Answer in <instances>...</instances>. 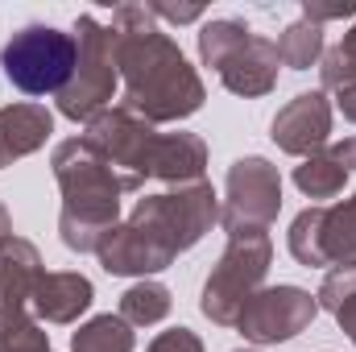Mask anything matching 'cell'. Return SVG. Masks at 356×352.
I'll use <instances>...</instances> for the list:
<instances>
[{"instance_id":"23","label":"cell","mask_w":356,"mask_h":352,"mask_svg":"<svg viewBox=\"0 0 356 352\" xmlns=\"http://www.w3.org/2000/svg\"><path fill=\"white\" fill-rule=\"evenodd\" d=\"M0 352H50V332L33 319V311L0 315Z\"/></svg>"},{"instance_id":"6","label":"cell","mask_w":356,"mask_h":352,"mask_svg":"<svg viewBox=\"0 0 356 352\" xmlns=\"http://www.w3.org/2000/svg\"><path fill=\"white\" fill-rule=\"evenodd\" d=\"M75 54H79L75 33H67L58 25H46V21H29V25L13 29V38L4 42L0 71L25 95H58L71 83Z\"/></svg>"},{"instance_id":"29","label":"cell","mask_w":356,"mask_h":352,"mask_svg":"<svg viewBox=\"0 0 356 352\" xmlns=\"http://www.w3.org/2000/svg\"><path fill=\"white\" fill-rule=\"evenodd\" d=\"M236 352H257V349H236Z\"/></svg>"},{"instance_id":"18","label":"cell","mask_w":356,"mask_h":352,"mask_svg":"<svg viewBox=\"0 0 356 352\" xmlns=\"http://www.w3.org/2000/svg\"><path fill=\"white\" fill-rule=\"evenodd\" d=\"M170 311H175V294H170V286H162V282H154V278L133 282V286L120 294V307H116V315H120L129 328H154V323H162Z\"/></svg>"},{"instance_id":"13","label":"cell","mask_w":356,"mask_h":352,"mask_svg":"<svg viewBox=\"0 0 356 352\" xmlns=\"http://www.w3.org/2000/svg\"><path fill=\"white\" fill-rule=\"evenodd\" d=\"M54 133V116L46 104L21 99V104H4L0 108V170L38 154Z\"/></svg>"},{"instance_id":"16","label":"cell","mask_w":356,"mask_h":352,"mask_svg":"<svg viewBox=\"0 0 356 352\" xmlns=\"http://www.w3.org/2000/svg\"><path fill=\"white\" fill-rule=\"evenodd\" d=\"M207 170V141L199 133H162V150H158V166L154 178L166 182V186H191V182H203Z\"/></svg>"},{"instance_id":"1","label":"cell","mask_w":356,"mask_h":352,"mask_svg":"<svg viewBox=\"0 0 356 352\" xmlns=\"http://www.w3.org/2000/svg\"><path fill=\"white\" fill-rule=\"evenodd\" d=\"M116 33V71L124 83V108L149 125H178L195 116L207 99L199 71L186 63L182 46L162 33L149 4H116L108 17Z\"/></svg>"},{"instance_id":"10","label":"cell","mask_w":356,"mask_h":352,"mask_svg":"<svg viewBox=\"0 0 356 352\" xmlns=\"http://www.w3.org/2000/svg\"><path fill=\"white\" fill-rule=\"evenodd\" d=\"M319 315V298L302 286H261L249 307L236 319V332L249 344H290L294 336H302Z\"/></svg>"},{"instance_id":"14","label":"cell","mask_w":356,"mask_h":352,"mask_svg":"<svg viewBox=\"0 0 356 352\" xmlns=\"http://www.w3.org/2000/svg\"><path fill=\"white\" fill-rule=\"evenodd\" d=\"M42 253L25 237H8L0 245V315H21L29 311L33 286L42 278Z\"/></svg>"},{"instance_id":"17","label":"cell","mask_w":356,"mask_h":352,"mask_svg":"<svg viewBox=\"0 0 356 352\" xmlns=\"http://www.w3.org/2000/svg\"><path fill=\"white\" fill-rule=\"evenodd\" d=\"M319 253L332 265H356V195L323 207L319 203Z\"/></svg>"},{"instance_id":"9","label":"cell","mask_w":356,"mask_h":352,"mask_svg":"<svg viewBox=\"0 0 356 352\" xmlns=\"http://www.w3.org/2000/svg\"><path fill=\"white\" fill-rule=\"evenodd\" d=\"M282 211V175L277 166L249 154L236 158L224 178V203H220V228L232 232H269Z\"/></svg>"},{"instance_id":"11","label":"cell","mask_w":356,"mask_h":352,"mask_svg":"<svg viewBox=\"0 0 356 352\" xmlns=\"http://www.w3.org/2000/svg\"><path fill=\"white\" fill-rule=\"evenodd\" d=\"M269 137L290 158H311V154L327 150L332 145V99H327V91H298L290 104H282L277 116L269 120Z\"/></svg>"},{"instance_id":"25","label":"cell","mask_w":356,"mask_h":352,"mask_svg":"<svg viewBox=\"0 0 356 352\" xmlns=\"http://www.w3.org/2000/svg\"><path fill=\"white\" fill-rule=\"evenodd\" d=\"M302 17L315 21V25H327V21H348L356 17V0H336V4H323V0H302Z\"/></svg>"},{"instance_id":"21","label":"cell","mask_w":356,"mask_h":352,"mask_svg":"<svg viewBox=\"0 0 356 352\" xmlns=\"http://www.w3.org/2000/svg\"><path fill=\"white\" fill-rule=\"evenodd\" d=\"M137 349V332L120 319V315H91L88 323H79V332L71 336V352H133Z\"/></svg>"},{"instance_id":"22","label":"cell","mask_w":356,"mask_h":352,"mask_svg":"<svg viewBox=\"0 0 356 352\" xmlns=\"http://www.w3.org/2000/svg\"><path fill=\"white\" fill-rule=\"evenodd\" d=\"M319 83L323 91H348L356 88V21L348 25V33L323 50L319 58Z\"/></svg>"},{"instance_id":"28","label":"cell","mask_w":356,"mask_h":352,"mask_svg":"<svg viewBox=\"0 0 356 352\" xmlns=\"http://www.w3.org/2000/svg\"><path fill=\"white\" fill-rule=\"evenodd\" d=\"M8 237H13V216H8V207L0 203V245H4Z\"/></svg>"},{"instance_id":"24","label":"cell","mask_w":356,"mask_h":352,"mask_svg":"<svg viewBox=\"0 0 356 352\" xmlns=\"http://www.w3.org/2000/svg\"><path fill=\"white\" fill-rule=\"evenodd\" d=\"M145 352H203V340H199L191 328L178 323V328H170V332H158Z\"/></svg>"},{"instance_id":"19","label":"cell","mask_w":356,"mask_h":352,"mask_svg":"<svg viewBox=\"0 0 356 352\" xmlns=\"http://www.w3.org/2000/svg\"><path fill=\"white\" fill-rule=\"evenodd\" d=\"M315 298H319V311L336 315V323L344 328V336L356 349V265H332L323 273Z\"/></svg>"},{"instance_id":"20","label":"cell","mask_w":356,"mask_h":352,"mask_svg":"<svg viewBox=\"0 0 356 352\" xmlns=\"http://www.w3.org/2000/svg\"><path fill=\"white\" fill-rule=\"evenodd\" d=\"M323 50H327L323 25H315V21H307V17L290 21V25L282 29V38H277V58H282V67H290V71H311V67L323 58Z\"/></svg>"},{"instance_id":"27","label":"cell","mask_w":356,"mask_h":352,"mask_svg":"<svg viewBox=\"0 0 356 352\" xmlns=\"http://www.w3.org/2000/svg\"><path fill=\"white\" fill-rule=\"evenodd\" d=\"M336 108L344 112V120H353V125H356V88L336 91Z\"/></svg>"},{"instance_id":"26","label":"cell","mask_w":356,"mask_h":352,"mask_svg":"<svg viewBox=\"0 0 356 352\" xmlns=\"http://www.w3.org/2000/svg\"><path fill=\"white\" fill-rule=\"evenodd\" d=\"M154 17L162 21H175V25H191V21H203V4H166V0H154L149 4Z\"/></svg>"},{"instance_id":"5","label":"cell","mask_w":356,"mask_h":352,"mask_svg":"<svg viewBox=\"0 0 356 352\" xmlns=\"http://www.w3.org/2000/svg\"><path fill=\"white\" fill-rule=\"evenodd\" d=\"M269 262H273L269 232H232L224 253H220V262L211 265V273L203 282L199 311L216 328H236V319L249 307V298L266 286Z\"/></svg>"},{"instance_id":"15","label":"cell","mask_w":356,"mask_h":352,"mask_svg":"<svg viewBox=\"0 0 356 352\" xmlns=\"http://www.w3.org/2000/svg\"><path fill=\"white\" fill-rule=\"evenodd\" d=\"M353 170H356V137H344V141H332L327 150L302 158L294 166V186L307 199H336L348 186Z\"/></svg>"},{"instance_id":"2","label":"cell","mask_w":356,"mask_h":352,"mask_svg":"<svg viewBox=\"0 0 356 352\" xmlns=\"http://www.w3.org/2000/svg\"><path fill=\"white\" fill-rule=\"evenodd\" d=\"M216 224H220V195L207 178L191 186H170V191L137 199V207L104 237L95 257L104 265V273L141 282L149 273L170 269Z\"/></svg>"},{"instance_id":"7","label":"cell","mask_w":356,"mask_h":352,"mask_svg":"<svg viewBox=\"0 0 356 352\" xmlns=\"http://www.w3.org/2000/svg\"><path fill=\"white\" fill-rule=\"evenodd\" d=\"M71 33L79 42V54H75L71 83L58 91V112L67 120H75V125L79 120L88 125L95 112L112 108V95H116V83H120V71H116V33L95 13H79Z\"/></svg>"},{"instance_id":"12","label":"cell","mask_w":356,"mask_h":352,"mask_svg":"<svg viewBox=\"0 0 356 352\" xmlns=\"http://www.w3.org/2000/svg\"><path fill=\"white\" fill-rule=\"evenodd\" d=\"M91 303H95L91 278H83L79 269H46L33 286L29 311L38 323L67 328V323H79V315H88Z\"/></svg>"},{"instance_id":"8","label":"cell","mask_w":356,"mask_h":352,"mask_svg":"<svg viewBox=\"0 0 356 352\" xmlns=\"http://www.w3.org/2000/svg\"><path fill=\"white\" fill-rule=\"evenodd\" d=\"M88 137L91 145L116 166V175L124 182V191H141L145 178H154L158 166V150H162V133L158 125H149L145 116L129 112L124 104H112L104 112H95L88 120Z\"/></svg>"},{"instance_id":"4","label":"cell","mask_w":356,"mask_h":352,"mask_svg":"<svg viewBox=\"0 0 356 352\" xmlns=\"http://www.w3.org/2000/svg\"><path fill=\"white\" fill-rule=\"evenodd\" d=\"M195 38H199V63L211 67L232 95L261 99L277 88V67H282L277 42H269L266 33H253L249 21L211 17Z\"/></svg>"},{"instance_id":"3","label":"cell","mask_w":356,"mask_h":352,"mask_svg":"<svg viewBox=\"0 0 356 352\" xmlns=\"http://www.w3.org/2000/svg\"><path fill=\"white\" fill-rule=\"evenodd\" d=\"M50 170L63 195L58 237L71 253H95L104 237L120 224V199L129 195L116 166L88 137H67L50 154Z\"/></svg>"}]
</instances>
